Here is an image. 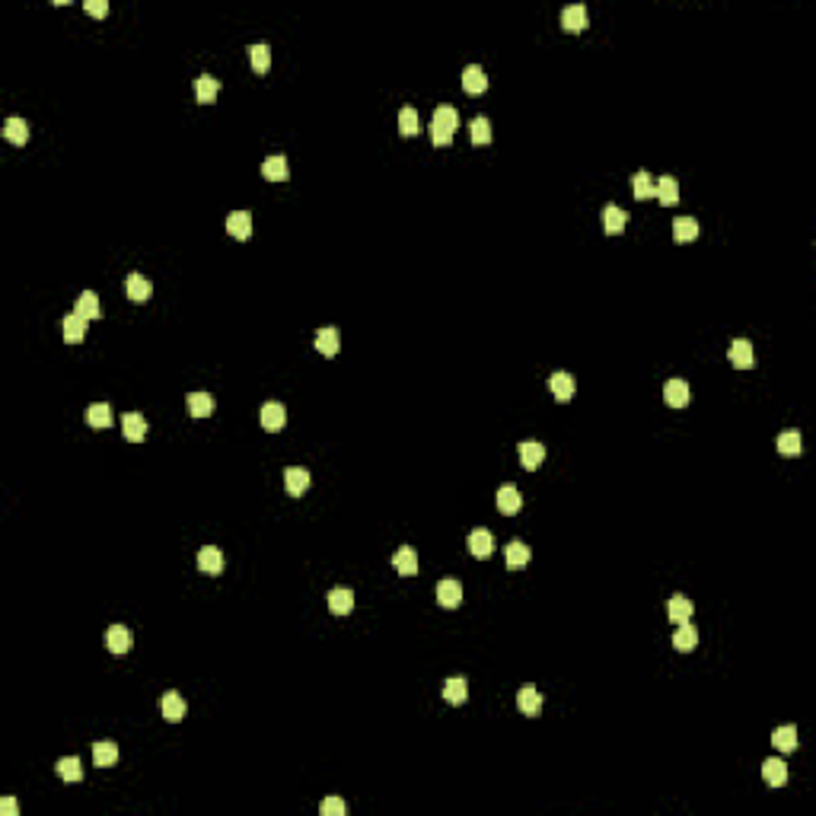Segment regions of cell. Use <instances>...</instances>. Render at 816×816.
Segmentation results:
<instances>
[{"label":"cell","instance_id":"cell-22","mask_svg":"<svg viewBox=\"0 0 816 816\" xmlns=\"http://www.w3.org/2000/svg\"><path fill=\"white\" fill-rule=\"evenodd\" d=\"M86 322H90V319H84L80 313H70V316L64 319V341H68V345L84 341L86 338Z\"/></svg>","mask_w":816,"mask_h":816},{"label":"cell","instance_id":"cell-30","mask_svg":"<svg viewBox=\"0 0 816 816\" xmlns=\"http://www.w3.org/2000/svg\"><path fill=\"white\" fill-rule=\"evenodd\" d=\"M444 698L450 705H462L469 698V682L462 680V676H453V680L444 682Z\"/></svg>","mask_w":816,"mask_h":816},{"label":"cell","instance_id":"cell-4","mask_svg":"<svg viewBox=\"0 0 816 816\" xmlns=\"http://www.w3.org/2000/svg\"><path fill=\"white\" fill-rule=\"evenodd\" d=\"M437 603L444 606V609H456V606L462 603L460 581H453V577H444V581L437 583Z\"/></svg>","mask_w":816,"mask_h":816},{"label":"cell","instance_id":"cell-9","mask_svg":"<svg viewBox=\"0 0 816 816\" xmlns=\"http://www.w3.org/2000/svg\"><path fill=\"white\" fill-rule=\"evenodd\" d=\"M288 424V408L281 405V402H268V405L262 408V427L265 431H281Z\"/></svg>","mask_w":816,"mask_h":816},{"label":"cell","instance_id":"cell-5","mask_svg":"<svg viewBox=\"0 0 816 816\" xmlns=\"http://www.w3.org/2000/svg\"><path fill=\"white\" fill-rule=\"evenodd\" d=\"M462 90H466L469 96H482V93L488 90V77H485V70L478 68V64H469V68L462 70Z\"/></svg>","mask_w":816,"mask_h":816},{"label":"cell","instance_id":"cell-11","mask_svg":"<svg viewBox=\"0 0 816 816\" xmlns=\"http://www.w3.org/2000/svg\"><path fill=\"white\" fill-rule=\"evenodd\" d=\"M587 7H581V3H571V7L561 10V26H565L567 32H583L587 29Z\"/></svg>","mask_w":816,"mask_h":816},{"label":"cell","instance_id":"cell-27","mask_svg":"<svg viewBox=\"0 0 816 816\" xmlns=\"http://www.w3.org/2000/svg\"><path fill=\"white\" fill-rule=\"evenodd\" d=\"M625 223H628V214L622 211V207L609 204V207L603 211V227H606V233L609 236H619L622 230H625Z\"/></svg>","mask_w":816,"mask_h":816},{"label":"cell","instance_id":"cell-7","mask_svg":"<svg viewBox=\"0 0 816 816\" xmlns=\"http://www.w3.org/2000/svg\"><path fill=\"white\" fill-rule=\"evenodd\" d=\"M121 431H125V440L141 444V440L147 437V418L141 415V411H131V415H125V421H121Z\"/></svg>","mask_w":816,"mask_h":816},{"label":"cell","instance_id":"cell-48","mask_svg":"<svg viewBox=\"0 0 816 816\" xmlns=\"http://www.w3.org/2000/svg\"><path fill=\"white\" fill-rule=\"evenodd\" d=\"M0 810H3L7 816H16V801L13 797H3V801H0Z\"/></svg>","mask_w":816,"mask_h":816},{"label":"cell","instance_id":"cell-36","mask_svg":"<svg viewBox=\"0 0 816 816\" xmlns=\"http://www.w3.org/2000/svg\"><path fill=\"white\" fill-rule=\"evenodd\" d=\"M217 93H220V84L214 80V77L204 74V77H198V80H195V96H198V102H204V106H207V102H214V99H217Z\"/></svg>","mask_w":816,"mask_h":816},{"label":"cell","instance_id":"cell-17","mask_svg":"<svg viewBox=\"0 0 816 816\" xmlns=\"http://www.w3.org/2000/svg\"><path fill=\"white\" fill-rule=\"evenodd\" d=\"M262 175L268 182H284L290 175V166H288V159L281 157V153H274V157H268L262 163Z\"/></svg>","mask_w":816,"mask_h":816},{"label":"cell","instance_id":"cell-39","mask_svg":"<svg viewBox=\"0 0 816 816\" xmlns=\"http://www.w3.org/2000/svg\"><path fill=\"white\" fill-rule=\"evenodd\" d=\"M803 450V440H801V431H781L778 434V453H785V456H797Z\"/></svg>","mask_w":816,"mask_h":816},{"label":"cell","instance_id":"cell-24","mask_svg":"<svg viewBox=\"0 0 816 816\" xmlns=\"http://www.w3.org/2000/svg\"><path fill=\"white\" fill-rule=\"evenodd\" d=\"M185 405H189L191 418H211L214 415V395L211 393H191Z\"/></svg>","mask_w":816,"mask_h":816},{"label":"cell","instance_id":"cell-31","mask_svg":"<svg viewBox=\"0 0 816 816\" xmlns=\"http://www.w3.org/2000/svg\"><path fill=\"white\" fill-rule=\"evenodd\" d=\"M762 778L769 781L771 787H781L787 781V765L781 762V759H765L762 765Z\"/></svg>","mask_w":816,"mask_h":816},{"label":"cell","instance_id":"cell-10","mask_svg":"<svg viewBox=\"0 0 816 816\" xmlns=\"http://www.w3.org/2000/svg\"><path fill=\"white\" fill-rule=\"evenodd\" d=\"M227 233L233 240H249L252 236V214L249 211H233L227 217Z\"/></svg>","mask_w":816,"mask_h":816},{"label":"cell","instance_id":"cell-12","mask_svg":"<svg viewBox=\"0 0 816 816\" xmlns=\"http://www.w3.org/2000/svg\"><path fill=\"white\" fill-rule=\"evenodd\" d=\"M469 552L476 555V558H488V555L494 552V536L488 529H472V536H469Z\"/></svg>","mask_w":816,"mask_h":816},{"label":"cell","instance_id":"cell-18","mask_svg":"<svg viewBox=\"0 0 816 816\" xmlns=\"http://www.w3.org/2000/svg\"><path fill=\"white\" fill-rule=\"evenodd\" d=\"M198 567H201L204 574H220V571H223V555H220V549L204 545L201 552H198Z\"/></svg>","mask_w":816,"mask_h":816},{"label":"cell","instance_id":"cell-34","mask_svg":"<svg viewBox=\"0 0 816 816\" xmlns=\"http://www.w3.org/2000/svg\"><path fill=\"white\" fill-rule=\"evenodd\" d=\"M504 558H507V567L520 571V567L529 565V545L526 542H510L507 545V552H504Z\"/></svg>","mask_w":816,"mask_h":816},{"label":"cell","instance_id":"cell-46","mask_svg":"<svg viewBox=\"0 0 816 816\" xmlns=\"http://www.w3.org/2000/svg\"><path fill=\"white\" fill-rule=\"evenodd\" d=\"M319 810H322V816H345V801L341 797H325Z\"/></svg>","mask_w":816,"mask_h":816},{"label":"cell","instance_id":"cell-44","mask_svg":"<svg viewBox=\"0 0 816 816\" xmlns=\"http://www.w3.org/2000/svg\"><path fill=\"white\" fill-rule=\"evenodd\" d=\"M58 775L64 781H80V778H84V765H80V759L68 756V759H61V762H58Z\"/></svg>","mask_w":816,"mask_h":816},{"label":"cell","instance_id":"cell-23","mask_svg":"<svg viewBox=\"0 0 816 816\" xmlns=\"http://www.w3.org/2000/svg\"><path fill=\"white\" fill-rule=\"evenodd\" d=\"M520 462H523V469H539L545 462V446L536 444V440L520 444Z\"/></svg>","mask_w":816,"mask_h":816},{"label":"cell","instance_id":"cell-33","mask_svg":"<svg viewBox=\"0 0 816 816\" xmlns=\"http://www.w3.org/2000/svg\"><path fill=\"white\" fill-rule=\"evenodd\" d=\"M77 313L84 319H99L102 316V306H99V297L93 294V290H84V294L77 297Z\"/></svg>","mask_w":816,"mask_h":816},{"label":"cell","instance_id":"cell-32","mask_svg":"<svg viewBox=\"0 0 816 816\" xmlns=\"http://www.w3.org/2000/svg\"><path fill=\"white\" fill-rule=\"evenodd\" d=\"M163 718L173 721V724L185 718V698H182L179 692H166V696H163Z\"/></svg>","mask_w":816,"mask_h":816},{"label":"cell","instance_id":"cell-25","mask_svg":"<svg viewBox=\"0 0 816 816\" xmlns=\"http://www.w3.org/2000/svg\"><path fill=\"white\" fill-rule=\"evenodd\" d=\"M3 137H7L10 144L23 147L26 141H29V125H26V118H7L3 121Z\"/></svg>","mask_w":816,"mask_h":816},{"label":"cell","instance_id":"cell-13","mask_svg":"<svg viewBox=\"0 0 816 816\" xmlns=\"http://www.w3.org/2000/svg\"><path fill=\"white\" fill-rule=\"evenodd\" d=\"M727 357H730V363H733V367H740V370H749V367L756 363V357H753V345H749L746 338H737V341H733V345H730V354H727Z\"/></svg>","mask_w":816,"mask_h":816},{"label":"cell","instance_id":"cell-29","mask_svg":"<svg viewBox=\"0 0 816 816\" xmlns=\"http://www.w3.org/2000/svg\"><path fill=\"white\" fill-rule=\"evenodd\" d=\"M86 421H90V427H112V408L106 405V402H93L90 408H86Z\"/></svg>","mask_w":816,"mask_h":816},{"label":"cell","instance_id":"cell-6","mask_svg":"<svg viewBox=\"0 0 816 816\" xmlns=\"http://www.w3.org/2000/svg\"><path fill=\"white\" fill-rule=\"evenodd\" d=\"M106 644L112 654H128L131 644H134V635H131V628H125V625H112L106 631Z\"/></svg>","mask_w":816,"mask_h":816},{"label":"cell","instance_id":"cell-45","mask_svg":"<svg viewBox=\"0 0 816 816\" xmlns=\"http://www.w3.org/2000/svg\"><path fill=\"white\" fill-rule=\"evenodd\" d=\"M399 131L405 137H415L418 131H421V128H418V112H415V109H402V112H399Z\"/></svg>","mask_w":816,"mask_h":816},{"label":"cell","instance_id":"cell-38","mask_svg":"<svg viewBox=\"0 0 816 816\" xmlns=\"http://www.w3.org/2000/svg\"><path fill=\"white\" fill-rule=\"evenodd\" d=\"M249 61H252V70H256V74H265V70L272 68V48L265 45V42L249 45Z\"/></svg>","mask_w":816,"mask_h":816},{"label":"cell","instance_id":"cell-19","mask_svg":"<svg viewBox=\"0 0 816 816\" xmlns=\"http://www.w3.org/2000/svg\"><path fill=\"white\" fill-rule=\"evenodd\" d=\"M125 294L131 297V300H137V303H144L147 297H150V281L144 278V274H137V272H131L128 278H125Z\"/></svg>","mask_w":816,"mask_h":816},{"label":"cell","instance_id":"cell-1","mask_svg":"<svg viewBox=\"0 0 816 816\" xmlns=\"http://www.w3.org/2000/svg\"><path fill=\"white\" fill-rule=\"evenodd\" d=\"M456 128H460V115H456L453 106L434 109V118H431V141H434V147H450V144H453V131Z\"/></svg>","mask_w":816,"mask_h":816},{"label":"cell","instance_id":"cell-21","mask_svg":"<svg viewBox=\"0 0 816 816\" xmlns=\"http://www.w3.org/2000/svg\"><path fill=\"white\" fill-rule=\"evenodd\" d=\"M93 762H96L99 769H112V765L118 762V746H115L112 740H99L96 746H93Z\"/></svg>","mask_w":816,"mask_h":816},{"label":"cell","instance_id":"cell-43","mask_svg":"<svg viewBox=\"0 0 816 816\" xmlns=\"http://www.w3.org/2000/svg\"><path fill=\"white\" fill-rule=\"evenodd\" d=\"M469 131H472V144H478V147H482V144H488V141H492V121H488V118H482V115H478V118H472V125H469Z\"/></svg>","mask_w":816,"mask_h":816},{"label":"cell","instance_id":"cell-47","mask_svg":"<svg viewBox=\"0 0 816 816\" xmlns=\"http://www.w3.org/2000/svg\"><path fill=\"white\" fill-rule=\"evenodd\" d=\"M86 13L96 16V19H102V16L109 13V3L106 0H86Z\"/></svg>","mask_w":816,"mask_h":816},{"label":"cell","instance_id":"cell-26","mask_svg":"<svg viewBox=\"0 0 816 816\" xmlns=\"http://www.w3.org/2000/svg\"><path fill=\"white\" fill-rule=\"evenodd\" d=\"M549 386H552V395L558 402H571V395H574V377L571 373H552V379H549Z\"/></svg>","mask_w":816,"mask_h":816},{"label":"cell","instance_id":"cell-41","mask_svg":"<svg viewBox=\"0 0 816 816\" xmlns=\"http://www.w3.org/2000/svg\"><path fill=\"white\" fill-rule=\"evenodd\" d=\"M771 743H775V749H781V753H794V749H797V730H794V727H778V730L771 733Z\"/></svg>","mask_w":816,"mask_h":816},{"label":"cell","instance_id":"cell-8","mask_svg":"<svg viewBox=\"0 0 816 816\" xmlns=\"http://www.w3.org/2000/svg\"><path fill=\"white\" fill-rule=\"evenodd\" d=\"M284 488H288V494H294V498L306 494V488H310V472L300 466H290L288 472H284Z\"/></svg>","mask_w":816,"mask_h":816},{"label":"cell","instance_id":"cell-28","mask_svg":"<svg viewBox=\"0 0 816 816\" xmlns=\"http://www.w3.org/2000/svg\"><path fill=\"white\" fill-rule=\"evenodd\" d=\"M673 240H676V242H692V240H698V220H692V217H676V220H673Z\"/></svg>","mask_w":816,"mask_h":816},{"label":"cell","instance_id":"cell-15","mask_svg":"<svg viewBox=\"0 0 816 816\" xmlns=\"http://www.w3.org/2000/svg\"><path fill=\"white\" fill-rule=\"evenodd\" d=\"M338 348H341V335H338V329H319L316 332V351L322 357H335L338 354Z\"/></svg>","mask_w":816,"mask_h":816},{"label":"cell","instance_id":"cell-42","mask_svg":"<svg viewBox=\"0 0 816 816\" xmlns=\"http://www.w3.org/2000/svg\"><path fill=\"white\" fill-rule=\"evenodd\" d=\"M657 198H660V204H666V207L680 201V185H676L673 175H664V179L657 182Z\"/></svg>","mask_w":816,"mask_h":816},{"label":"cell","instance_id":"cell-40","mask_svg":"<svg viewBox=\"0 0 816 816\" xmlns=\"http://www.w3.org/2000/svg\"><path fill=\"white\" fill-rule=\"evenodd\" d=\"M631 185H635V198L638 201H648V198H657V185H654V179H650V173H635V179H631Z\"/></svg>","mask_w":816,"mask_h":816},{"label":"cell","instance_id":"cell-16","mask_svg":"<svg viewBox=\"0 0 816 816\" xmlns=\"http://www.w3.org/2000/svg\"><path fill=\"white\" fill-rule=\"evenodd\" d=\"M393 565H395V571H399L402 577H415L418 574V552L415 549H408V545H402L399 552L393 555Z\"/></svg>","mask_w":816,"mask_h":816},{"label":"cell","instance_id":"cell-20","mask_svg":"<svg viewBox=\"0 0 816 816\" xmlns=\"http://www.w3.org/2000/svg\"><path fill=\"white\" fill-rule=\"evenodd\" d=\"M329 609H332L335 615H348V612L354 609V593H351L348 587H335L332 593H329Z\"/></svg>","mask_w":816,"mask_h":816},{"label":"cell","instance_id":"cell-37","mask_svg":"<svg viewBox=\"0 0 816 816\" xmlns=\"http://www.w3.org/2000/svg\"><path fill=\"white\" fill-rule=\"evenodd\" d=\"M696 644H698V631H696V625H689V622H682V625H680V631L673 635V648H676V650H682V654H686V650H692V648H696Z\"/></svg>","mask_w":816,"mask_h":816},{"label":"cell","instance_id":"cell-35","mask_svg":"<svg viewBox=\"0 0 816 816\" xmlns=\"http://www.w3.org/2000/svg\"><path fill=\"white\" fill-rule=\"evenodd\" d=\"M666 609H670V619H673V622H680V625H682V622L692 619L696 606H692V599H686V597H680V593H676V597L670 599V606H666Z\"/></svg>","mask_w":816,"mask_h":816},{"label":"cell","instance_id":"cell-2","mask_svg":"<svg viewBox=\"0 0 816 816\" xmlns=\"http://www.w3.org/2000/svg\"><path fill=\"white\" fill-rule=\"evenodd\" d=\"M542 692H539L536 686H523L520 692H517V708L526 714V718H536L539 711H542Z\"/></svg>","mask_w":816,"mask_h":816},{"label":"cell","instance_id":"cell-3","mask_svg":"<svg viewBox=\"0 0 816 816\" xmlns=\"http://www.w3.org/2000/svg\"><path fill=\"white\" fill-rule=\"evenodd\" d=\"M664 399L670 408H686L689 399H692V389H689L686 379H670V383L664 386Z\"/></svg>","mask_w":816,"mask_h":816},{"label":"cell","instance_id":"cell-14","mask_svg":"<svg viewBox=\"0 0 816 816\" xmlns=\"http://www.w3.org/2000/svg\"><path fill=\"white\" fill-rule=\"evenodd\" d=\"M520 507H523V494L517 492L514 485H504L498 492V510L507 517H514V514H520Z\"/></svg>","mask_w":816,"mask_h":816}]
</instances>
